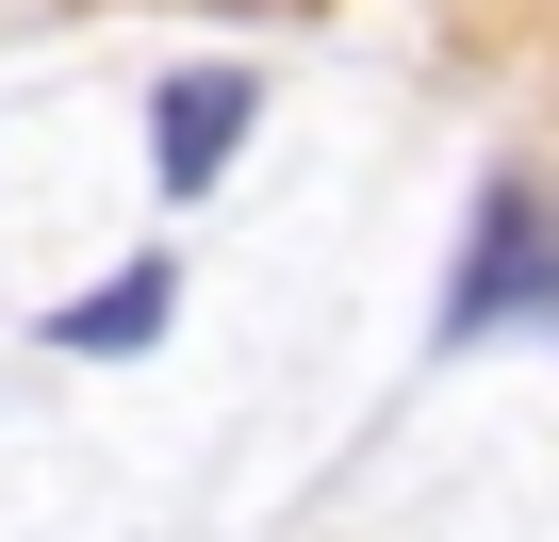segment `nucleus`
I'll use <instances>...</instances> for the list:
<instances>
[{
  "label": "nucleus",
  "instance_id": "obj_1",
  "mask_svg": "<svg viewBox=\"0 0 559 542\" xmlns=\"http://www.w3.org/2000/svg\"><path fill=\"white\" fill-rule=\"evenodd\" d=\"M493 313H559V197L543 181H493L477 197V263H461L444 329H493Z\"/></svg>",
  "mask_w": 559,
  "mask_h": 542
},
{
  "label": "nucleus",
  "instance_id": "obj_2",
  "mask_svg": "<svg viewBox=\"0 0 559 542\" xmlns=\"http://www.w3.org/2000/svg\"><path fill=\"white\" fill-rule=\"evenodd\" d=\"M230 132H247V67H181V83L148 99V165H165V197H214V181H230Z\"/></svg>",
  "mask_w": 559,
  "mask_h": 542
},
{
  "label": "nucleus",
  "instance_id": "obj_3",
  "mask_svg": "<svg viewBox=\"0 0 559 542\" xmlns=\"http://www.w3.org/2000/svg\"><path fill=\"white\" fill-rule=\"evenodd\" d=\"M148 329H165V263H132V280H99V297L50 313V346H83V362H99V346H148Z\"/></svg>",
  "mask_w": 559,
  "mask_h": 542
}]
</instances>
